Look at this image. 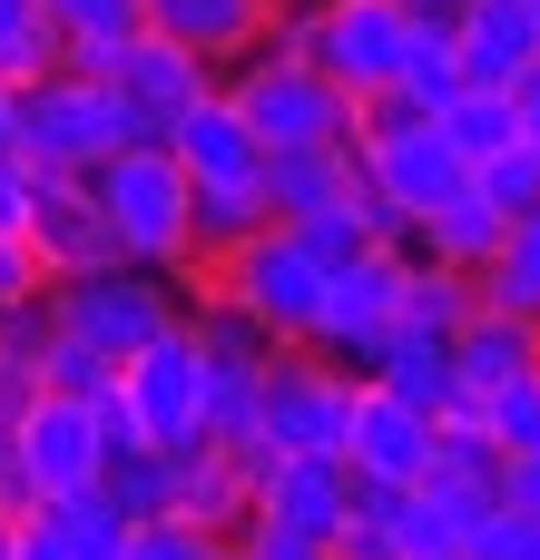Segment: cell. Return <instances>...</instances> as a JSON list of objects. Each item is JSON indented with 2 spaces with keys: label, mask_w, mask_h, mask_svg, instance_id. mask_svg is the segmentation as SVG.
<instances>
[{
  "label": "cell",
  "mask_w": 540,
  "mask_h": 560,
  "mask_svg": "<svg viewBox=\"0 0 540 560\" xmlns=\"http://www.w3.org/2000/svg\"><path fill=\"white\" fill-rule=\"evenodd\" d=\"M443 138L482 167V158H502L512 138H521V108H512V89H462L453 108H443Z\"/></svg>",
  "instance_id": "f546056e"
},
{
  "label": "cell",
  "mask_w": 540,
  "mask_h": 560,
  "mask_svg": "<svg viewBox=\"0 0 540 560\" xmlns=\"http://www.w3.org/2000/svg\"><path fill=\"white\" fill-rule=\"evenodd\" d=\"M177 285H187V305H226L266 345H305L315 335V305H325V266L295 246V226H256L236 256H216V266H197Z\"/></svg>",
  "instance_id": "3957f363"
},
{
  "label": "cell",
  "mask_w": 540,
  "mask_h": 560,
  "mask_svg": "<svg viewBox=\"0 0 540 560\" xmlns=\"http://www.w3.org/2000/svg\"><path fill=\"white\" fill-rule=\"evenodd\" d=\"M118 560H226V541L197 532V522H177V512H157V522H128V551Z\"/></svg>",
  "instance_id": "e575fe53"
},
{
  "label": "cell",
  "mask_w": 540,
  "mask_h": 560,
  "mask_svg": "<svg viewBox=\"0 0 540 560\" xmlns=\"http://www.w3.org/2000/svg\"><path fill=\"white\" fill-rule=\"evenodd\" d=\"M472 502H453V492H433V482H413V492H394V551L403 560H462L472 551Z\"/></svg>",
  "instance_id": "603a6c76"
},
{
  "label": "cell",
  "mask_w": 540,
  "mask_h": 560,
  "mask_svg": "<svg viewBox=\"0 0 540 560\" xmlns=\"http://www.w3.org/2000/svg\"><path fill=\"white\" fill-rule=\"evenodd\" d=\"M453 49H462V79L472 89H512L540 59V0H462Z\"/></svg>",
  "instance_id": "ac0fdd59"
},
{
  "label": "cell",
  "mask_w": 540,
  "mask_h": 560,
  "mask_svg": "<svg viewBox=\"0 0 540 560\" xmlns=\"http://www.w3.org/2000/svg\"><path fill=\"white\" fill-rule=\"evenodd\" d=\"M30 20H39V0H0V39H20Z\"/></svg>",
  "instance_id": "ee69618b"
},
{
  "label": "cell",
  "mask_w": 540,
  "mask_h": 560,
  "mask_svg": "<svg viewBox=\"0 0 540 560\" xmlns=\"http://www.w3.org/2000/svg\"><path fill=\"white\" fill-rule=\"evenodd\" d=\"M472 305H482V276L413 256V285H403V325H413V335H443V345H453V335L472 325Z\"/></svg>",
  "instance_id": "83f0119b"
},
{
  "label": "cell",
  "mask_w": 540,
  "mask_h": 560,
  "mask_svg": "<svg viewBox=\"0 0 540 560\" xmlns=\"http://www.w3.org/2000/svg\"><path fill=\"white\" fill-rule=\"evenodd\" d=\"M157 148H167L197 187H266V138H256V128H246V108L226 98V79H216V89H207V98H197Z\"/></svg>",
  "instance_id": "9a60e30c"
},
{
  "label": "cell",
  "mask_w": 540,
  "mask_h": 560,
  "mask_svg": "<svg viewBox=\"0 0 540 560\" xmlns=\"http://www.w3.org/2000/svg\"><path fill=\"white\" fill-rule=\"evenodd\" d=\"M98 492L118 502V522H157V512H167V453H157V443H118V453L98 463Z\"/></svg>",
  "instance_id": "4dcf8cb0"
},
{
  "label": "cell",
  "mask_w": 540,
  "mask_h": 560,
  "mask_svg": "<svg viewBox=\"0 0 540 560\" xmlns=\"http://www.w3.org/2000/svg\"><path fill=\"white\" fill-rule=\"evenodd\" d=\"M344 197H364L354 138H315V148H266V207H275V226H295V217H325V207H344Z\"/></svg>",
  "instance_id": "d6986e66"
},
{
  "label": "cell",
  "mask_w": 540,
  "mask_h": 560,
  "mask_svg": "<svg viewBox=\"0 0 540 560\" xmlns=\"http://www.w3.org/2000/svg\"><path fill=\"white\" fill-rule=\"evenodd\" d=\"M433 413L423 404H403V394H384L374 374L354 384V413H344V472L364 482V492H413L423 472H433Z\"/></svg>",
  "instance_id": "7c38bea8"
},
{
  "label": "cell",
  "mask_w": 540,
  "mask_h": 560,
  "mask_svg": "<svg viewBox=\"0 0 540 560\" xmlns=\"http://www.w3.org/2000/svg\"><path fill=\"white\" fill-rule=\"evenodd\" d=\"M148 30H157V39H177V49H197V59L226 79L236 59H256V49H266L275 0H148Z\"/></svg>",
  "instance_id": "e0dca14e"
},
{
  "label": "cell",
  "mask_w": 540,
  "mask_h": 560,
  "mask_svg": "<svg viewBox=\"0 0 540 560\" xmlns=\"http://www.w3.org/2000/svg\"><path fill=\"white\" fill-rule=\"evenodd\" d=\"M49 315H59V335H79V345H98V354L128 364L138 345H157V335L187 325V285L148 276V266H98V276H59Z\"/></svg>",
  "instance_id": "8992f818"
},
{
  "label": "cell",
  "mask_w": 540,
  "mask_h": 560,
  "mask_svg": "<svg viewBox=\"0 0 540 560\" xmlns=\"http://www.w3.org/2000/svg\"><path fill=\"white\" fill-rule=\"evenodd\" d=\"M403 285H413V246H374V256H354V266H334L325 276V305H315V354L325 364H344V374H364L394 335H403Z\"/></svg>",
  "instance_id": "ba28073f"
},
{
  "label": "cell",
  "mask_w": 540,
  "mask_h": 560,
  "mask_svg": "<svg viewBox=\"0 0 540 560\" xmlns=\"http://www.w3.org/2000/svg\"><path fill=\"white\" fill-rule=\"evenodd\" d=\"M502 236H512V217H502L492 197L462 187L453 207H433V217L413 226V256H423V266H462V276H482V266L502 256Z\"/></svg>",
  "instance_id": "7402d4cb"
},
{
  "label": "cell",
  "mask_w": 540,
  "mask_h": 560,
  "mask_svg": "<svg viewBox=\"0 0 540 560\" xmlns=\"http://www.w3.org/2000/svg\"><path fill=\"white\" fill-rule=\"evenodd\" d=\"M226 98L246 108V128L266 138V148H315V138H354V98L315 69V59H295V49H256V59H236L226 69Z\"/></svg>",
  "instance_id": "52a82bcc"
},
{
  "label": "cell",
  "mask_w": 540,
  "mask_h": 560,
  "mask_svg": "<svg viewBox=\"0 0 540 560\" xmlns=\"http://www.w3.org/2000/svg\"><path fill=\"white\" fill-rule=\"evenodd\" d=\"M0 502L20 512V482H10V413H0Z\"/></svg>",
  "instance_id": "f6af8a7d"
},
{
  "label": "cell",
  "mask_w": 540,
  "mask_h": 560,
  "mask_svg": "<svg viewBox=\"0 0 540 560\" xmlns=\"http://www.w3.org/2000/svg\"><path fill=\"white\" fill-rule=\"evenodd\" d=\"M167 512L197 522V532H216V541H236L246 512H256L246 453H236V443H177V453H167Z\"/></svg>",
  "instance_id": "2e32d148"
},
{
  "label": "cell",
  "mask_w": 540,
  "mask_h": 560,
  "mask_svg": "<svg viewBox=\"0 0 540 560\" xmlns=\"http://www.w3.org/2000/svg\"><path fill=\"white\" fill-rule=\"evenodd\" d=\"M256 226H275L266 187H197V256H187V276H197V266H216V256H236Z\"/></svg>",
  "instance_id": "4316f807"
},
{
  "label": "cell",
  "mask_w": 540,
  "mask_h": 560,
  "mask_svg": "<svg viewBox=\"0 0 540 560\" xmlns=\"http://www.w3.org/2000/svg\"><path fill=\"white\" fill-rule=\"evenodd\" d=\"M0 158H20V89L0 79Z\"/></svg>",
  "instance_id": "b9f144b4"
},
{
  "label": "cell",
  "mask_w": 540,
  "mask_h": 560,
  "mask_svg": "<svg viewBox=\"0 0 540 560\" xmlns=\"http://www.w3.org/2000/svg\"><path fill=\"white\" fill-rule=\"evenodd\" d=\"M236 560H334V551L305 541V532H266V522H246V532H236Z\"/></svg>",
  "instance_id": "74e56055"
},
{
  "label": "cell",
  "mask_w": 540,
  "mask_h": 560,
  "mask_svg": "<svg viewBox=\"0 0 540 560\" xmlns=\"http://www.w3.org/2000/svg\"><path fill=\"white\" fill-rule=\"evenodd\" d=\"M30 522H39L69 560H118V551H128V522H118V502H108L98 482H89V492H69V502H39Z\"/></svg>",
  "instance_id": "484cf974"
},
{
  "label": "cell",
  "mask_w": 540,
  "mask_h": 560,
  "mask_svg": "<svg viewBox=\"0 0 540 560\" xmlns=\"http://www.w3.org/2000/svg\"><path fill=\"white\" fill-rule=\"evenodd\" d=\"M226 560H236V541H226Z\"/></svg>",
  "instance_id": "c3c4849f"
},
{
  "label": "cell",
  "mask_w": 540,
  "mask_h": 560,
  "mask_svg": "<svg viewBox=\"0 0 540 560\" xmlns=\"http://www.w3.org/2000/svg\"><path fill=\"white\" fill-rule=\"evenodd\" d=\"M453 374H462L472 404L502 394V384H521V374H540V325L531 315H502V305H472V325L453 335Z\"/></svg>",
  "instance_id": "ffe728a7"
},
{
  "label": "cell",
  "mask_w": 540,
  "mask_h": 560,
  "mask_svg": "<svg viewBox=\"0 0 540 560\" xmlns=\"http://www.w3.org/2000/svg\"><path fill=\"white\" fill-rule=\"evenodd\" d=\"M472 413H482V433H492L502 453H540V374L502 384V394H482Z\"/></svg>",
  "instance_id": "d6a6232c"
},
{
  "label": "cell",
  "mask_w": 540,
  "mask_h": 560,
  "mask_svg": "<svg viewBox=\"0 0 540 560\" xmlns=\"http://www.w3.org/2000/svg\"><path fill=\"white\" fill-rule=\"evenodd\" d=\"M482 305H502V315H531V325H540V207H531V217H512L502 256L482 266Z\"/></svg>",
  "instance_id": "f1b7e54d"
},
{
  "label": "cell",
  "mask_w": 540,
  "mask_h": 560,
  "mask_svg": "<svg viewBox=\"0 0 540 560\" xmlns=\"http://www.w3.org/2000/svg\"><path fill=\"white\" fill-rule=\"evenodd\" d=\"M98 79L128 98V118L148 128V138H167L207 89H216V69L197 59V49H177V39H157V30H138V39H118L108 59H98Z\"/></svg>",
  "instance_id": "4fadbf2b"
},
{
  "label": "cell",
  "mask_w": 540,
  "mask_h": 560,
  "mask_svg": "<svg viewBox=\"0 0 540 560\" xmlns=\"http://www.w3.org/2000/svg\"><path fill=\"white\" fill-rule=\"evenodd\" d=\"M20 226H30V167L0 158V236H20Z\"/></svg>",
  "instance_id": "ab89813d"
},
{
  "label": "cell",
  "mask_w": 540,
  "mask_h": 560,
  "mask_svg": "<svg viewBox=\"0 0 540 560\" xmlns=\"http://www.w3.org/2000/svg\"><path fill=\"white\" fill-rule=\"evenodd\" d=\"M89 197H98V217H108V236H118L128 266L187 276V256H197V177H187L157 138H138V148H118L108 167H89Z\"/></svg>",
  "instance_id": "6da1fadb"
},
{
  "label": "cell",
  "mask_w": 540,
  "mask_h": 560,
  "mask_svg": "<svg viewBox=\"0 0 540 560\" xmlns=\"http://www.w3.org/2000/svg\"><path fill=\"white\" fill-rule=\"evenodd\" d=\"M462 560H540V522H531V512H502V502H492V512L472 522V551H462Z\"/></svg>",
  "instance_id": "d590c367"
},
{
  "label": "cell",
  "mask_w": 540,
  "mask_h": 560,
  "mask_svg": "<svg viewBox=\"0 0 540 560\" xmlns=\"http://www.w3.org/2000/svg\"><path fill=\"white\" fill-rule=\"evenodd\" d=\"M148 128L128 118V98L98 79V69H39V79H20V167H39V177H89V167H108L118 148H138Z\"/></svg>",
  "instance_id": "7a4b0ae2"
},
{
  "label": "cell",
  "mask_w": 540,
  "mask_h": 560,
  "mask_svg": "<svg viewBox=\"0 0 540 560\" xmlns=\"http://www.w3.org/2000/svg\"><path fill=\"white\" fill-rule=\"evenodd\" d=\"M236 453H246V492H256L246 522L334 541V522L354 512V472H344V453H266V443H236Z\"/></svg>",
  "instance_id": "8fae6325"
},
{
  "label": "cell",
  "mask_w": 540,
  "mask_h": 560,
  "mask_svg": "<svg viewBox=\"0 0 540 560\" xmlns=\"http://www.w3.org/2000/svg\"><path fill=\"white\" fill-rule=\"evenodd\" d=\"M462 89H472V79H462V49H453V30H433V20H423L384 98H394V108H413V118H443V108H453Z\"/></svg>",
  "instance_id": "d4e9b609"
},
{
  "label": "cell",
  "mask_w": 540,
  "mask_h": 560,
  "mask_svg": "<svg viewBox=\"0 0 540 560\" xmlns=\"http://www.w3.org/2000/svg\"><path fill=\"white\" fill-rule=\"evenodd\" d=\"M354 167H364V197L394 207L403 226H423L433 207H453V197L472 187V158L443 138V118H413V108H394V98H364V118H354Z\"/></svg>",
  "instance_id": "277c9868"
},
{
  "label": "cell",
  "mask_w": 540,
  "mask_h": 560,
  "mask_svg": "<svg viewBox=\"0 0 540 560\" xmlns=\"http://www.w3.org/2000/svg\"><path fill=\"white\" fill-rule=\"evenodd\" d=\"M30 256H39V276L59 285V276H98V266H128L118 256V236H108V217H98V197H89V177H39L30 167Z\"/></svg>",
  "instance_id": "5bb4252c"
},
{
  "label": "cell",
  "mask_w": 540,
  "mask_h": 560,
  "mask_svg": "<svg viewBox=\"0 0 540 560\" xmlns=\"http://www.w3.org/2000/svg\"><path fill=\"white\" fill-rule=\"evenodd\" d=\"M512 108H521V138H540V59L512 79Z\"/></svg>",
  "instance_id": "60d3db41"
},
{
  "label": "cell",
  "mask_w": 540,
  "mask_h": 560,
  "mask_svg": "<svg viewBox=\"0 0 540 560\" xmlns=\"http://www.w3.org/2000/svg\"><path fill=\"white\" fill-rule=\"evenodd\" d=\"M30 295H49V276H39L30 236H0V315H10V305H30Z\"/></svg>",
  "instance_id": "8d00e7d4"
},
{
  "label": "cell",
  "mask_w": 540,
  "mask_h": 560,
  "mask_svg": "<svg viewBox=\"0 0 540 560\" xmlns=\"http://www.w3.org/2000/svg\"><path fill=\"white\" fill-rule=\"evenodd\" d=\"M118 404H128L138 443H157V453H177V443H207V374H197V325H177V335L138 345V354L118 364Z\"/></svg>",
  "instance_id": "30bf717a"
},
{
  "label": "cell",
  "mask_w": 540,
  "mask_h": 560,
  "mask_svg": "<svg viewBox=\"0 0 540 560\" xmlns=\"http://www.w3.org/2000/svg\"><path fill=\"white\" fill-rule=\"evenodd\" d=\"M39 20L59 30V59L69 69H98L118 39L148 30V0H39Z\"/></svg>",
  "instance_id": "cb8c5ba5"
},
{
  "label": "cell",
  "mask_w": 540,
  "mask_h": 560,
  "mask_svg": "<svg viewBox=\"0 0 540 560\" xmlns=\"http://www.w3.org/2000/svg\"><path fill=\"white\" fill-rule=\"evenodd\" d=\"M0 560H20V512L0 502Z\"/></svg>",
  "instance_id": "bcb514c9"
},
{
  "label": "cell",
  "mask_w": 540,
  "mask_h": 560,
  "mask_svg": "<svg viewBox=\"0 0 540 560\" xmlns=\"http://www.w3.org/2000/svg\"><path fill=\"white\" fill-rule=\"evenodd\" d=\"M354 384L344 364H325L315 345H275L266 354V394H256V433L266 453H344V413H354Z\"/></svg>",
  "instance_id": "9c48e42d"
},
{
  "label": "cell",
  "mask_w": 540,
  "mask_h": 560,
  "mask_svg": "<svg viewBox=\"0 0 540 560\" xmlns=\"http://www.w3.org/2000/svg\"><path fill=\"white\" fill-rule=\"evenodd\" d=\"M502 512L540 522V453H502Z\"/></svg>",
  "instance_id": "f35d334b"
},
{
  "label": "cell",
  "mask_w": 540,
  "mask_h": 560,
  "mask_svg": "<svg viewBox=\"0 0 540 560\" xmlns=\"http://www.w3.org/2000/svg\"><path fill=\"white\" fill-rule=\"evenodd\" d=\"M472 197H492L502 217H531L540 207V138H512L502 158H482L472 167Z\"/></svg>",
  "instance_id": "1f68e13d"
},
{
  "label": "cell",
  "mask_w": 540,
  "mask_h": 560,
  "mask_svg": "<svg viewBox=\"0 0 540 560\" xmlns=\"http://www.w3.org/2000/svg\"><path fill=\"white\" fill-rule=\"evenodd\" d=\"M20 560H69V551H59V541H49V532H39L30 512H20Z\"/></svg>",
  "instance_id": "7bdbcfd3"
},
{
  "label": "cell",
  "mask_w": 540,
  "mask_h": 560,
  "mask_svg": "<svg viewBox=\"0 0 540 560\" xmlns=\"http://www.w3.org/2000/svg\"><path fill=\"white\" fill-rule=\"evenodd\" d=\"M98 463H108V433H98V404H89V394L30 384V394L10 404V482H20V512L89 492Z\"/></svg>",
  "instance_id": "5b68a950"
},
{
  "label": "cell",
  "mask_w": 540,
  "mask_h": 560,
  "mask_svg": "<svg viewBox=\"0 0 540 560\" xmlns=\"http://www.w3.org/2000/svg\"><path fill=\"white\" fill-rule=\"evenodd\" d=\"M39 384L49 394H108L118 384V354H98V345H79V335H49V354H39Z\"/></svg>",
  "instance_id": "836d02e7"
},
{
  "label": "cell",
  "mask_w": 540,
  "mask_h": 560,
  "mask_svg": "<svg viewBox=\"0 0 540 560\" xmlns=\"http://www.w3.org/2000/svg\"><path fill=\"white\" fill-rule=\"evenodd\" d=\"M364 374H374L384 394H403V404H423L433 423H453V413H472V394H462V374H453V345H443V335H413V325H403V335H394V345H384V354H374Z\"/></svg>",
  "instance_id": "44dd1931"
},
{
  "label": "cell",
  "mask_w": 540,
  "mask_h": 560,
  "mask_svg": "<svg viewBox=\"0 0 540 560\" xmlns=\"http://www.w3.org/2000/svg\"><path fill=\"white\" fill-rule=\"evenodd\" d=\"M20 394H30V374H10V364H0V413H10Z\"/></svg>",
  "instance_id": "7dc6e473"
}]
</instances>
